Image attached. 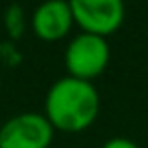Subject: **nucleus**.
Here are the masks:
<instances>
[{"label": "nucleus", "instance_id": "nucleus-2", "mask_svg": "<svg viewBox=\"0 0 148 148\" xmlns=\"http://www.w3.org/2000/svg\"><path fill=\"white\" fill-rule=\"evenodd\" d=\"M110 63V45L103 37L79 33L65 49V69L69 77L91 81L101 75Z\"/></svg>", "mask_w": 148, "mask_h": 148}, {"label": "nucleus", "instance_id": "nucleus-3", "mask_svg": "<svg viewBox=\"0 0 148 148\" xmlns=\"http://www.w3.org/2000/svg\"><path fill=\"white\" fill-rule=\"evenodd\" d=\"M55 130L45 114L23 112L0 128V148H49Z\"/></svg>", "mask_w": 148, "mask_h": 148}, {"label": "nucleus", "instance_id": "nucleus-5", "mask_svg": "<svg viewBox=\"0 0 148 148\" xmlns=\"http://www.w3.org/2000/svg\"><path fill=\"white\" fill-rule=\"evenodd\" d=\"M73 12L71 4L63 2V0H51V2H43L41 6L35 8L31 16V27L33 33L43 39V41H61L63 37L69 35L73 27Z\"/></svg>", "mask_w": 148, "mask_h": 148}, {"label": "nucleus", "instance_id": "nucleus-6", "mask_svg": "<svg viewBox=\"0 0 148 148\" xmlns=\"http://www.w3.org/2000/svg\"><path fill=\"white\" fill-rule=\"evenodd\" d=\"M101 148H140L134 140H130V138H122V136H118V138H112V140H108Z\"/></svg>", "mask_w": 148, "mask_h": 148}, {"label": "nucleus", "instance_id": "nucleus-4", "mask_svg": "<svg viewBox=\"0 0 148 148\" xmlns=\"http://www.w3.org/2000/svg\"><path fill=\"white\" fill-rule=\"evenodd\" d=\"M69 4L73 23L87 35L106 39L114 35L126 18V6L120 0H73Z\"/></svg>", "mask_w": 148, "mask_h": 148}, {"label": "nucleus", "instance_id": "nucleus-1", "mask_svg": "<svg viewBox=\"0 0 148 148\" xmlns=\"http://www.w3.org/2000/svg\"><path fill=\"white\" fill-rule=\"evenodd\" d=\"M99 114V93L91 81L61 77L57 79L45 97V118L53 130L83 132Z\"/></svg>", "mask_w": 148, "mask_h": 148}]
</instances>
